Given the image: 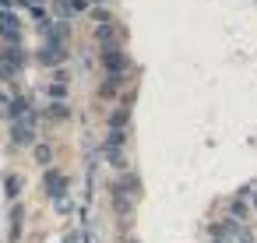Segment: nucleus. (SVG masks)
Wrapping results in <instances>:
<instances>
[{"mask_svg":"<svg viewBox=\"0 0 257 243\" xmlns=\"http://www.w3.org/2000/svg\"><path fill=\"white\" fill-rule=\"evenodd\" d=\"M0 32L11 36V39H18V22H15L11 15H4V18H0Z\"/></svg>","mask_w":257,"mask_h":243,"instance_id":"1","label":"nucleus"}]
</instances>
